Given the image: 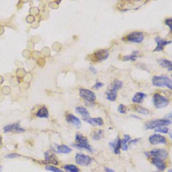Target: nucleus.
<instances>
[{
    "label": "nucleus",
    "mask_w": 172,
    "mask_h": 172,
    "mask_svg": "<svg viewBox=\"0 0 172 172\" xmlns=\"http://www.w3.org/2000/svg\"><path fill=\"white\" fill-rule=\"evenodd\" d=\"M75 161L76 163L79 165L88 166L91 163L92 159L88 155L81 153H78L75 156Z\"/></svg>",
    "instance_id": "obj_10"
},
{
    "label": "nucleus",
    "mask_w": 172,
    "mask_h": 172,
    "mask_svg": "<svg viewBox=\"0 0 172 172\" xmlns=\"http://www.w3.org/2000/svg\"><path fill=\"white\" fill-rule=\"evenodd\" d=\"M18 157H20V155L17 153H11V154H8V155H5V157L6 158H16Z\"/></svg>",
    "instance_id": "obj_33"
},
{
    "label": "nucleus",
    "mask_w": 172,
    "mask_h": 172,
    "mask_svg": "<svg viewBox=\"0 0 172 172\" xmlns=\"http://www.w3.org/2000/svg\"><path fill=\"white\" fill-rule=\"evenodd\" d=\"M138 56H139V51H133V52L131 54H130V55L123 56L122 60L123 61H135Z\"/></svg>",
    "instance_id": "obj_23"
},
{
    "label": "nucleus",
    "mask_w": 172,
    "mask_h": 172,
    "mask_svg": "<svg viewBox=\"0 0 172 172\" xmlns=\"http://www.w3.org/2000/svg\"><path fill=\"white\" fill-rule=\"evenodd\" d=\"M89 70H90L91 72H92V73H94V74H96V73H97L96 69H95V68L94 67H89Z\"/></svg>",
    "instance_id": "obj_36"
},
{
    "label": "nucleus",
    "mask_w": 172,
    "mask_h": 172,
    "mask_svg": "<svg viewBox=\"0 0 172 172\" xmlns=\"http://www.w3.org/2000/svg\"><path fill=\"white\" fill-rule=\"evenodd\" d=\"M56 151L59 153L68 154V153H70L71 151H72V149H71L70 147H69L68 146H67L65 145H61L56 146Z\"/></svg>",
    "instance_id": "obj_22"
},
{
    "label": "nucleus",
    "mask_w": 172,
    "mask_h": 172,
    "mask_svg": "<svg viewBox=\"0 0 172 172\" xmlns=\"http://www.w3.org/2000/svg\"><path fill=\"white\" fill-rule=\"evenodd\" d=\"M105 170H106V172H114V170H112V169H110L108 168H105Z\"/></svg>",
    "instance_id": "obj_37"
},
{
    "label": "nucleus",
    "mask_w": 172,
    "mask_h": 172,
    "mask_svg": "<svg viewBox=\"0 0 172 172\" xmlns=\"http://www.w3.org/2000/svg\"><path fill=\"white\" fill-rule=\"evenodd\" d=\"M146 97H147V95L145 94L144 93H142V92H138V93L135 94V96H133L132 100L134 103L140 104L142 103L143 100H144Z\"/></svg>",
    "instance_id": "obj_21"
},
{
    "label": "nucleus",
    "mask_w": 172,
    "mask_h": 172,
    "mask_svg": "<svg viewBox=\"0 0 172 172\" xmlns=\"http://www.w3.org/2000/svg\"><path fill=\"white\" fill-rule=\"evenodd\" d=\"M1 138H0V144H1Z\"/></svg>",
    "instance_id": "obj_41"
},
{
    "label": "nucleus",
    "mask_w": 172,
    "mask_h": 172,
    "mask_svg": "<svg viewBox=\"0 0 172 172\" xmlns=\"http://www.w3.org/2000/svg\"><path fill=\"white\" fill-rule=\"evenodd\" d=\"M64 168L68 172H79V169L74 165H65Z\"/></svg>",
    "instance_id": "obj_28"
},
{
    "label": "nucleus",
    "mask_w": 172,
    "mask_h": 172,
    "mask_svg": "<svg viewBox=\"0 0 172 172\" xmlns=\"http://www.w3.org/2000/svg\"><path fill=\"white\" fill-rule=\"evenodd\" d=\"M155 132H161V133H168L169 132V129L168 128H166L165 127H160L157 128V129L155 130Z\"/></svg>",
    "instance_id": "obj_30"
},
{
    "label": "nucleus",
    "mask_w": 172,
    "mask_h": 172,
    "mask_svg": "<svg viewBox=\"0 0 172 172\" xmlns=\"http://www.w3.org/2000/svg\"><path fill=\"white\" fill-rule=\"evenodd\" d=\"M75 145H74L75 147L79 148V149H83L88 150L89 152L92 153L93 149L91 147V145L89 144L88 139L86 137H84L81 134H77L75 136Z\"/></svg>",
    "instance_id": "obj_3"
},
{
    "label": "nucleus",
    "mask_w": 172,
    "mask_h": 172,
    "mask_svg": "<svg viewBox=\"0 0 172 172\" xmlns=\"http://www.w3.org/2000/svg\"><path fill=\"white\" fill-rule=\"evenodd\" d=\"M110 145L114 149V152L116 154L120 153V150L121 149V139L118 137L113 142L110 143Z\"/></svg>",
    "instance_id": "obj_17"
},
{
    "label": "nucleus",
    "mask_w": 172,
    "mask_h": 172,
    "mask_svg": "<svg viewBox=\"0 0 172 172\" xmlns=\"http://www.w3.org/2000/svg\"><path fill=\"white\" fill-rule=\"evenodd\" d=\"M45 169L47 171H50L52 172H63L61 169L56 168V167H54L53 165H47L45 167Z\"/></svg>",
    "instance_id": "obj_29"
},
{
    "label": "nucleus",
    "mask_w": 172,
    "mask_h": 172,
    "mask_svg": "<svg viewBox=\"0 0 172 172\" xmlns=\"http://www.w3.org/2000/svg\"><path fill=\"white\" fill-rule=\"evenodd\" d=\"M165 24L169 28L170 31L172 32V18L167 19L165 21Z\"/></svg>",
    "instance_id": "obj_32"
},
{
    "label": "nucleus",
    "mask_w": 172,
    "mask_h": 172,
    "mask_svg": "<svg viewBox=\"0 0 172 172\" xmlns=\"http://www.w3.org/2000/svg\"><path fill=\"white\" fill-rule=\"evenodd\" d=\"M122 86L123 83L121 81L114 80L113 81L110 85L106 92L107 99L111 102L115 101L117 97V92L120 89L122 88Z\"/></svg>",
    "instance_id": "obj_1"
},
{
    "label": "nucleus",
    "mask_w": 172,
    "mask_h": 172,
    "mask_svg": "<svg viewBox=\"0 0 172 172\" xmlns=\"http://www.w3.org/2000/svg\"><path fill=\"white\" fill-rule=\"evenodd\" d=\"M76 112L81 115V116L83 118L84 120L89 119V113L88 110H87L86 108L82 106H78L76 108Z\"/></svg>",
    "instance_id": "obj_18"
},
{
    "label": "nucleus",
    "mask_w": 172,
    "mask_h": 172,
    "mask_svg": "<svg viewBox=\"0 0 172 172\" xmlns=\"http://www.w3.org/2000/svg\"><path fill=\"white\" fill-rule=\"evenodd\" d=\"M165 119L168 120H172V112L171 113H169L168 115H166Z\"/></svg>",
    "instance_id": "obj_35"
},
{
    "label": "nucleus",
    "mask_w": 172,
    "mask_h": 172,
    "mask_svg": "<svg viewBox=\"0 0 172 172\" xmlns=\"http://www.w3.org/2000/svg\"><path fill=\"white\" fill-rule=\"evenodd\" d=\"M171 123V120L168 119H157L155 120H151V121H148L145 123V128L146 129H153V128L160 127H165V126L170 124Z\"/></svg>",
    "instance_id": "obj_4"
},
{
    "label": "nucleus",
    "mask_w": 172,
    "mask_h": 172,
    "mask_svg": "<svg viewBox=\"0 0 172 172\" xmlns=\"http://www.w3.org/2000/svg\"><path fill=\"white\" fill-rule=\"evenodd\" d=\"M169 135H170V137L172 138V133H170V134H169Z\"/></svg>",
    "instance_id": "obj_40"
},
{
    "label": "nucleus",
    "mask_w": 172,
    "mask_h": 172,
    "mask_svg": "<svg viewBox=\"0 0 172 172\" xmlns=\"http://www.w3.org/2000/svg\"><path fill=\"white\" fill-rule=\"evenodd\" d=\"M171 76H172V75H171Z\"/></svg>",
    "instance_id": "obj_43"
},
{
    "label": "nucleus",
    "mask_w": 172,
    "mask_h": 172,
    "mask_svg": "<svg viewBox=\"0 0 172 172\" xmlns=\"http://www.w3.org/2000/svg\"><path fill=\"white\" fill-rule=\"evenodd\" d=\"M103 86H104V83H101V82H97V83L93 86V88L97 89H100V88H102Z\"/></svg>",
    "instance_id": "obj_34"
},
{
    "label": "nucleus",
    "mask_w": 172,
    "mask_h": 172,
    "mask_svg": "<svg viewBox=\"0 0 172 172\" xmlns=\"http://www.w3.org/2000/svg\"><path fill=\"white\" fill-rule=\"evenodd\" d=\"M155 40L157 43V47H155V49H154L153 51L154 52H156V51L160 52V51H163L164 47H165L166 45L171 43V41L165 40L164 39H162V38H161L160 37H156Z\"/></svg>",
    "instance_id": "obj_13"
},
{
    "label": "nucleus",
    "mask_w": 172,
    "mask_h": 172,
    "mask_svg": "<svg viewBox=\"0 0 172 172\" xmlns=\"http://www.w3.org/2000/svg\"><path fill=\"white\" fill-rule=\"evenodd\" d=\"M157 63L161 67L167 69L168 71H172V62L166 59H161L157 60Z\"/></svg>",
    "instance_id": "obj_16"
},
{
    "label": "nucleus",
    "mask_w": 172,
    "mask_h": 172,
    "mask_svg": "<svg viewBox=\"0 0 172 172\" xmlns=\"http://www.w3.org/2000/svg\"><path fill=\"white\" fill-rule=\"evenodd\" d=\"M154 172H159V171H154Z\"/></svg>",
    "instance_id": "obj_42"
},
{
    "label": "nucleus",
    "mask_w": 172,
    "mask_h": 172,
    "mask_svg": "<svg viewBox=\"0 0 172 172\" xmlns=\"http://www.w3.org/2000/svg\"><path fill=\"white\" fill-rule=\"evenodd\" d=\"M37 116L39 118H46V119L48 118V111L47 108L45 106L41 108L38 111Z\"/></svg>",
    "instance_id": "obj_25"
},
{
    "label": "nucleus",
    "mask_w": 172,
    "mask_h": 172,
    "mask_svg": "<svg viewBox=\"0 0 172 172\" xmlns=\"http://www.w3.org/2000/svg\"><path fill=\"white\" fill-rule=\"evenodd\" d=\"M135 109L138 113H139V114H141L147 115V114H149V110L146 109L145 108H144V107H142V106H137L135 107Z\"/></svg>",
    "instance_id": "obj_26"
},
{
    "label": "nucleus",
    "mask_w": 172,
    "mask_h": 172,
    "mask_svg": "<svg viewBox=\"0 0 172 172\" xmlns=\"http://www.w3.org/2000/svg\"><path fill=\"white\" fill-rule=\"evenodd\" d=\"M153 103L157 108H163L168 106L169 101L165 97L159 94H155L153 97Z\"/></svg>",
    "instance_id": "obj_5"
},
{
    "label": "nucleus",
    "mask_w": 172,
    "mask_h": 172,
    "mask_svg": "<svg viewBox=\"0 0 172 172\" xmlns=\"http://www.w3.org/2000/svg\"><path fill=\"white\" fill-rule=\"evenodd\" d=\"M92 126H102L104 124V120L102 118H93L85 120Z\"/></svg>",
    "instance_id": "obj_20"
},
{
    "label": "nucleus",
    "mask_w": 172,
    "mask_h": 172,
    "mask_svg": "<svg viewBox=\"0 0 172 172\" xmlns=\"http://www.w3.org/2000/svg\"><path fill=\"white\" fill-rule=\"evenodd\" d=\"M149 142L151 145H158V144H166L167 139L166 138L161 135L154 134L149 137Z\"/></svg>",
    "instance_id": "obj_11"
},
{
    "label": "nucleus",
    "mask_w": 172,
    "mask_h": 172,
    "mask_svg": "<svg viewBox=\"0 0 172 172\" xmlns=\"http://www.w3.org/2000/svg\"><path fill=\"white\" fill-rule=\"evenodd\" d=\"M151 163H152L154 165L157 167L159 170L161 171H164L166 168V164L163 160L160 158H152L151 160Z\"/></svg>",
    "instance_id": "obj_14"
},
{
    "label": "nucleus",
    "mask_w": 172,
    "mask_h": 172,
    "mask_svg": "<svg viewBox=\"0 0 172 172\" xmlns=\"http://www.w3.org/2000/svg\"><path fill=\"white\" fill-rule=\"evenodd\" d=\"M1 171H2V167L0 165V172H1Z\"/></svg>",
    "instance_id": "obj_38"
},
{
    "label": "nucleus",
    "mask_w": 172,
    "mask_h": 172,
    "mask_svg": "<svg viewBox=\"0 0 172 172\" xmlns=\"http://www.w3.org/2000/svg\"><path fill=\"white\" fill-rule=\"evenodd\" d=\"M131 140L130 137L128 135H125L124 136V138L121 140V149L123 151H127L128 148V142Z\"/></svg>",
    "instance_id": "obj_24"
},
{
    "label": "nucleus",
    "mask_w": 172,
    "mask_h": 172,
    "mask_svg": "<svg viewBox=\"0 0 172 172\" xmlns=\"http://www.w3.org/2000/svg\"><path fill=\"white\" fill-rule=\"evenodd\" d=\"M147 157L151 158H160L164 160L168 157V152L165 149H155L149 152L145 153Z\"/></svg>",
    "instance_id": "obj_7"
},
{
    "label": "nucleus",
    "mask_w": 172,
    "mask_h": 172,
    "mask_svg": "<svg viewBox=\"0 0 172 172\" xmlns=\"http://www.w3.org/2000/svg\"><path fill=\"white\" fill-rule=\"evenodd\" d=\"M25 130L20 127V124L18 123H15V124L7 125L6 127L4 128V132H24Z\"/></svg>",
    "instance_id": "obj_12"
},
{
    "label": "nucleus",
    "mask_w": 172,
    "mask_h": 172,
    "mask_svg": "<svg viewBox=\"0 0 172 172\" xmlns=\"http://www.w3.org/2000/svg\"><path fill=\"white\" fill-rule=\"evenodd\" d=\"M168 172H172V168L170 169H169V170H168Z\"/></svg>",
    "instance_id": "obj_39"
},
{
    "label": "nucleus",
    "mask_w": 172,
    "mask_h": 172,
    "mask_svg": "<svg viewBox=\"0 0 172 172\" xmlns=\"http://www.w3.org/2000/svg\"><path fill=\"white\" fill-rule=\"evenodd\" d=\"M144 34L142 32H132L127 36V40L129 42L141 43L144 40Z\"/></svg>",
    "instance_id": "obj_9"
},
{
    "label": "nucleus",
    "mask_w": 172,
    "mask_h": 172,
    "mask_svg": "<svg viewBox=\"0 0 172 172\" xmlns=\"http://www.w3.org/2000/svg\"><path fill=\"white\" fill-rule=\"evenodd\" d=\"M118 110H119V112L121 113V114H126V112H127V107H126L124 105L120 104L119 105V108H118Z\"/></svg>",
    "instance_id": "obj_31"
},
{
    "label": "nucleus",
    "mask_w": 172,
    "mask_h": 172,
    "mask_svg": "<svg viewBox=\"0 0 172 172\" xmlns=\"http://www.w3.org/2000/svg\"><path fill=\"white\" fill-rule=\"evenodd\" d=\"M109 53L107 50L101 49L96 51V53L92 54V55L89 56V59L94 63L100 62L102 61L108 57Z\"/></svg>",
    "instance_id": "obj_6"
},
{
    "label": "nucleus",
    "mask_w": 172,
    "mask_h": 172,
    "mask_svg": "<svg viewBox=\"0 0 172 172\" xmlns=\"http://www.w3.org/2000/svg\"><path fill=\"white\" fill-rule=\"evenodd\" d=\"M79 95L84 100L89 102H93L96 99V94L92 91L87 89L81 88L79 89Z\"/></svg>",
    "instance_id": "obj_8"
},
{
    "label": "nucleus",
    "mask_w": 172,
    "mask_h": 172,
    "mask_svg": "<svg viewBox=\"0 0 172 172\" xmlns=\"http://www.w3.org/2000/svg\"><path fill=\"white\" fill-rule=\"evenodd\" d=\"M102 135H103V130L99 129L95 130L91 136L94 140L98 141L102 137Z\"/></svg>",
    "instance_id": "obj_27"
},
{
    "label": "nucleus",
    "mask_w": 172,
    "mask_h": 172,
    "mask_svg": "<svg viewBox=\"0 0 172 172\" xmlns=\"http://www.w3.org/2000/svg\"><path fill=\"white\" fill-rule=\"evenodd\" d=\"M66 120L69 123H71L73 125L75 126L77 128H80L81 126V123L80 120L78 118L74 116V115L71 114H68L66 116Z\"/></svg>",
    "instance_id": "obj_15"
},
{
    "label": "nucleus",
    "mask_w": 172,
    "mask_h": 172,
    "mask_svg": "<svg viewBox=\"0 0 172 172\" xmlns=\"http://www.w3.org/2000/svg\"><path fill=\"white\" fill-rule=\"evenodd\" d=\"M152 83L157 87H168L172 90V81L166 76H154Z\"/></svg>",
    "instance_id": "obj_2"
},
{
    "label": "nucleus",
    "mask_w": 172,
    "mask_h": 172,
    "mask_svg": "<svg viewBox=\"0 0 172 172\" xmlns=\"http://www.w3.org/2000/svg\"><path fill=\"white\" fill-rule=\"evenodd\" d=\"M45 161L46 162L55 164V165H57L58 164V160L55 155H53L50 152H46L45 153Z\"/></svg>",
    "instance_id": "obj_19"
}]
</instances>
